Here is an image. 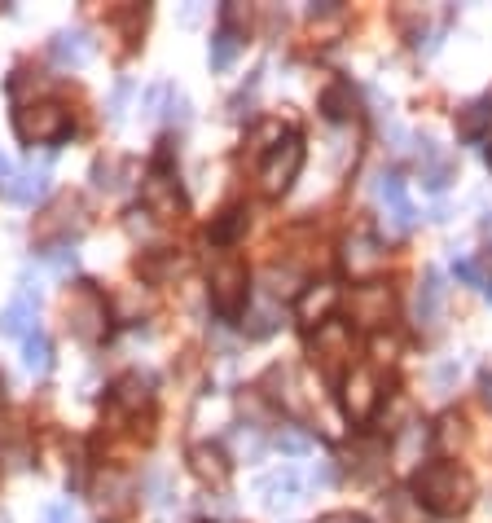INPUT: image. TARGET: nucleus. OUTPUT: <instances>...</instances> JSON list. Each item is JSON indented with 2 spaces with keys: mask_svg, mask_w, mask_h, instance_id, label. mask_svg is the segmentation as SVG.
<instances>
[{
  "mask_svg": "<svg viewBox=\"0 0 492 523\" xmlns=\"http://www.w3.org/2000/svg\"><path fill=\"white\" fill-rule=\"evenodd\" d=\"M413 493L431 515H462L475 497V480L471 471H462L453 462H427L413 475Z\"/></svg>",
  "mask_w": 492,
  "mask_h": 523,
  "instance_id": "obj_1",
  "label": "nucleus"
},
{
  "mask_svg": "<svg viewBox=\"0 0 492 523\" xmlns=\"http://www.w3.org/2000/svg\"><path fill=\"white\" fill-rule=\"evenodd\" d=\"M207 291H211V308L220 317H242L246 313V264L238 255H220L207 273Z\"/></svg>",
  "mask_w": 492,
  "mask_h": 523,
  "instance_id": "obj_2",
  "label": "nucleus"
},
{
  "mask_svg": "<svg viewBox=\"0 0 492 523\" xmlns=\"http://www.w3.org/2000/svg\"><path fill=\"white\" fill-rule=\"evenodd\" d=\"M299 168H304V137H299V132H286V137L264 154V163H260V189H264L268 198L286 194V189L295 185Z\"/></svg>",
  "mask_w": 492,
  "mask_h": 523,
  "instance_id": "obj_3",
  "label": "nucleus"
},
{
  "mask_svg": "<svg viewBox=\"0 0 492 523\" xmlns=\"http://www.w3.org/2000/svg\"><path fill=\"white\" fill-rule=\"evenodd\" d=\"M14 132L27 146H53L71 132V115L58 102H36V106H22L14 115Z\"/></svg>",
  "mask_w": 492,
  "mask_h": 523,
  "instance_id": "obj_4",
  "label": "nucleus"
},
{
  "mask_svg": "<svg viewBox=\"0 0 492 523\" xmlns=\"http://www.w3.org/2000/svg\"><path fill=\"white\" fill-rule=\"evenodd\" d=\"M106 299L97 286H75L71 295H66V326H71L75 339L84 343H97L106 335Z\"/></svg>",
  "mask_w": 492,
  "mask_h": 523,
  "instance_id": "obj_5",
  "label": "nucleus"
},
{
  "mask_svg": "<svg viewBox=\"0 0 492 523\" xmlns=\"http://www.w3.org/2000/svg\"><path fill=\"white\" fill-rule=\"evenodd\" d=\"M308 352L326 374L352 370V326L348 321H334V317L321 321L317 335H312V343H308Z\"/></svg>",
  "mask_w": 492,
  "mask_h": 523,
  "instance_id": "obj_6",
  "label": "nucleus"
},
{
  "mask_svg": "<svg viewBox=\"0 0 492 523\" xmlns=\"http://www.w3.org/2000/svg\"><path fill=\"white\" fill-rule=\"evenodd\" d=\"M378 400H383L378 374L369 370V365H352V370L343 374V414H348L352 422H369L378 409Z\"/></svg>",
  "mask_w": 492,
  "mask_h": 523,
  "instance_id": "obj_7",
  "label": "nucleus"
},
{
  "mask_svg": "<svg viewBox=\"0 0 492 523\" xmlns=\"http://www.w3.org/2000/svg\"><path fill=\"white\" fill-rule=\"evenodd\" d=\"M391 304H396V295H391L387 282H378V277L374 282H361L348 295V321L365 330H378L383 321H391Z\"/></svg>",
  "mask_w": 492,
  "mask_h": 523,
  "instance_id": "obj_8",
  "label": "nucleus"
},
{
  "mask_svg": "<svg viewBox=\"0 0 492 523\" xmlns=\"http://www.w3.org/2000/svg\"><path fill=\"white\" fill-rule=\"evenodd\" d=\"M383 264H387V251L374 233L369 229L348 233V242H343V269H348L356 282H374V273L383 269Z\"/></svg>",
  "mask_w": 492,
  "mask_h": 523,
  "instance_id": "obj_9",
  "label": "nucleus"
},
{
  "mask_svg": "<svg viewBox=\"0 0 492 523\" xmlns=\"http://www.w3.org/2000/svg\"><path fill=\"white\" fill-rule=\"evenodd\" d=\"M141 207L150 211L154 220H172V216H181L185 198H181V189H176L172 172H167V163H154V172L145 176V185H141Z\"/></svg>",
  "mask_w": 492,
  "mask_h": 523,
  "instance_id": "obj_10",
  "label": "nucleus"
},
{
  "mask_svg": "<svg viewBox=\"0 0 492 523\" xmlns=\"http://www.w3.org/2000/svg\"><path fill=\"white\" fill-rule=\"evenodd\" d=\"M374 189H378V203H383V207H387V216H391V229H396V233H409L413 225H418V207L409 203L405 181H400L396 172H383Z\"/></svg>",
  "mask_w": 492,
  "mask_h": 523,
  "instance_id": "obj_11",
  "label": "nucleus"
},
{
  "mask_svg": "<svg viewBox=\"0 0 492 523\" xmlns=\"http://www.w3.org/2000/svg\"><path fill=\"white\" fill-rule=\"evenodd\" d=\"M189 471L211 488H225L229 475H233V462H229V453L220 449V444L198 440V444H189Z\"/></svg>",
  "mask_w": 492,
  "mask_h": 523,
  "instance_id": "obj_12",
  "label": "nucleus"
},
{
  "mask_svg": "<svg viewBox=\"0 0 492 523\" xmlns=\"http://www.w3.org/2000/svg\"><path fill=\"white\" fill-rule=\"evenodd\" d=\"M260 497L268 510H282V506H295L304 497V480H299L295 466H277L260 480Z\"/></svg>",
  "mask_w": 492,
  "mask_h": 523,
  "instance_id": "obj_13",
  "label": "nucleus"
},
{
  "mask_svg": "<svg viewBox=\"0 0 492 523\" xmlns=\"http://www.w3.org/2000/svg\"><path fill=\"white\" fill-rule=\"evenodd\" d=\"M36 313H40V295L36 291H22L14 304L0 313V335H9V339H27V335H36Z\"/></svg>",
  "mask_w": 492,
  "mask_h": 523,
  "instance_id": "obj_14",
  "label": "nucleus"
},
{
  "mask_svg": "<svg viewBox=\"0 0 492 523\" xmlns=\"http://www.w3.org/2000/svg\"><path fill=\"white\" fill-rule=\"evenodd\" d=\"M440 313H444V277L427 269L418 282V299H413V317H418V326L435 330L440 326Z\"/></svg>",
  "mask_w": 492,
  "mask_h": 523,
  "instance_id": "obj_15",
  "label": "nucleus"
},
{
  "mask_svg": "<svg viewBox=\"0 0 492 523\" xmlns=\"http://www.w3.org/2000/svg\"><path fill=\"white\" fill-rule=\"evenodd\" d=\"M334 308H339V286L317 282V286H308V291L299 295L295 313H299V321H304V326H321V321H330Z\"/></svg>",
  "mask_w": 492,
  "mask_h": 523,
  "instance_id": "obj_16",
  "label": "nucleus"
},
{
  "mask_svg": "<svg viewBox=\"0 0 492 523\" xmlns=\"http://www.w3.org/2000/svg\"><path fill=\"white\" fill-rule=\"evenodd\" d=\"M5 194H9V203H22V207H31L36 198H44L49 194V168H22V172H14L9 176V185H5Z\"/></svg>",
  "mask_w": 492,
  "mask_h": 523,
  "instance_id": "obj_17",
  "label": "nucleus"
},
{
  "mask_svg": "<svg viewBox=\"0 0 492 523\" xmlns=\"http://www.w3.org/2000/svg\"><path fill=\"white\" fill-rule=\"evenodd\" d=\"M49 53L58 58L62 66H84L88 58H93V36H88L84 27H71V31H58L49 44Z\"/></svg>",
  "mask_w": 492,
  "mask_h": 523,
  "instance_id": "obj_18",
  "label": "nucleus"
},
{
  "mask_svg": "<svg viewBox=\"0 0 492 523\" xmlns=\"http://www.w3.org/2000/svg\"><path fill=\"white\" fill-rule=\"evenodd\" d=\"M488 124H492V97H479V102L457 110V137L484 141L488 137Z\"/></svg>",
  "mask_w": 492,
  "mask_h": 523,
  "instance_id": "obj_19",
  "label": "nucleus"
},
{
  "mask_svg": "<svg viewBox=\"0 0 492 523\" xmlns=\"http://www.w3.org/2000/svg\"><path fill=\"white\" fill-rule=\"evenodd\" d=\"M418 163H422V185H427V189H444L453 181V159L435 150V141H422Z\"/></svg>",
  "mask_w": 492,
  "mask_h": 523,
  "instance_id": "obj_20",
  "label": "nucleus"
},
{
  "mask_svg": "<svg viewBox=\"0 0 492 523\" xmlns=\"http://www.w3.org/2000/svg\"><path fill=\"white\" fill-rule=\"evenodd\" d=\"M282 326V313H277V304L273 299H260V304H246V313H242V330L251 339H268L273 330Z\"/></svg>",
  "mask_w": 492,
  "mask_h": 523,
  "instance_id": "obj_21",
  "label": "nucleus"
},
{
  "mask_svg": "<svg viewBox=\"0 0 492 523\" xmlns=\"http://www.w3.org/2000/svg\"><path fill=\"white\" fill-rule=\"evenodd\" d=\"M110 400H115L119 409H128V414H137V409L150 405V378L141 374H123L115 383V392H110Z\"/></svg>",
  "mask_w": 492,
  "mask_h": 523,
  "instance_id": "obj_22",
  "label": "nucleus"
},
{
  "mask_svg": "<svg viewBox=\"0 0 492 523\" xmlns=\"http://www.w3.org/2000/svg\"><path fill=\"white\" fill-rule=\"evenodd\" d=\"M352 110H356V93H352V84L348 80H339V84H330L326 93H321V115L326 119H352Z\"/></svg>",
  "mask_w": 492,
  "mask_h": 523,
  "instance_id": "obj_23",
  "label": "nucleus"
},
{
  "mask_svg": "<svg viewBox=\"0 0 492 523\" xmlns=\"http://www.w3.org/2000/svg\"><path fill=\"white\" fill-rule=\"evenodd\" d=\"M22 365H27L31 374H49L53 348H49V335H44V330H36V335L22 339Z\"/></svg>",
  "mask_w": 492,
  "mask_h": 523,
  "instance_id": "obj_24",
  "label": "nucleus"
},
{
  "mask_svg": "<svg viewBox=\"0 0 492 523\" xmlns=\"http://www.w3.org/2000/svg\"><path fill=\"white\" fill-rule=\"evenodd\" d=\"M238 49H242V36H238V31L220 27L216 36H211V71H229L233 58H238Z\"/></svg>",
  "mask_w": 492,
  "mask_h": 523,
  "instance_id": "obj_25",
  "label": "nucleus"
},
{
  "mask_svg": "<svg viewBox=\"0 0 492 523\" xmlns=\"http://www.w3.org/2000/svg\"><path fill=\"white\" fill-rule=\"evenodd\" d=\"M242 229H246V211H242V207H229V211H220V216L211 220L207 238L216 242V247H225V242H233Z\"/></svg>",
  "mask_w": 492,
  "mask_h": 523,
  "instance_id": "obj_26",
  "label": "nucleus"
},
{
  "mask_svg": "<svg viewBox=\"0 0 492 523\" xmlns=\"http://www.w3.org/2000/svg\"><path fill=\"white\" fill-rule=\"evenodd\" d=\"M427 440H431V431L422 427V422H409V427L400 431V440H396L400 462H413V453H418V449H427Z\"/></svg>",
  "mask_w": 492,
  "mask_h": 523,
  "instance_id": "obj_27",
  "label": "nucleus"
},
{
  "mask_svg": "<svg viewBox=\"0 0 492 523\" xmlns=\"http://www.w3.org/2000/svg\"><path fill=\"white\" fill-rule=\"evenodd\" d=\"M66 216L80 220V203H75V198H62V203L40 220V238H53V229H66Z\"/></svg>",
  "mask_w": 492,
  "mask_h": 523,
  "instance_id": "obj_28",
  "label": "nucleus"
},
{
  "mask_svg": "<svg viewBox=\"0 0 492 523\" xmlns=\"http://www.w3.org/2000/svg\"><path fill=\"white\" fill-rule=\"evenodd\" d=\"M488 264H492V251L484 255V260H457V277L462 282H471V286H479V291H488Z\"/></svg>",
  "mask_w": 492,
  "mask_h": 523,
  "instance_id": "obj_29",
  "label": "nucleus"
},
{
  "mask_svg": "<svg viewBox=\"0 0 492 523\" xmlns=\"http://www.w3.org/2000/svg\"><path fill=\"white\" fill-rule=\"evenodd\" d=\"M273 444H277L282 453H308V449H312V436H308V431H295V427H282V431L273 436Z\"/></svg>",
  "mask_w": 492,
  "mask_h": 523,
  "instance_id": "obj_30",
  "label": "nucleus"
},
{
  "mask_svg": "<svg viewBox=\"0 0 492 523\" xmlns=\"http://www.w3.org/2000/svg\"><path fill=\"white\" fill-rule=\"evenodd\" d=\"M49 264H53V269H58V273H66V269H71V264H75V247H66V242H62L58 251H49Z\"/></svg>",
  "mask_w": 492,
  "mask_h": 523,
  "instance_id": "obj_31",
  "label": "nucleus"
},
{
  "mask_svg": "<svg viewBox=\"0 0 492 523\" xmlns=\"http://www.w3.org/2000/svg\"><path fill=\"white\" fill-rule=\"evenodd\" d=\"M44 523H71V502H58L44 510Z\"/></svg>",
  "mask_w": 492,
  "mask_h": 523,
  "instance_id": "obj_32",
  "label": "nucleus"
},
{
  "mask_svg": "<svg viewBox=\"0 0 492 523\" xmlns=\"http://www.w3.org/2000/svg\"><path fill=\"white\" fill-rule=\"evenodd\" d=\"M317 523H365V519L352 515V510H330V515H321Z\"/></svg>",
  "mask_w": 492,
  "mask_h": 523,
  "instance_id": "obj_33",
  "label": "nucleus"
},
{
  "mask_svg": "<svg viewBox=\"0 0 492 523\" xmlns=\"http://www.w3.org/2000/svg\"><path fill=\"white\" fill-rule=\"evenodd\" d=\"M396 348H400V343H396V339H383V335H378V339H374V352H378V356H383V361H391V352H396Z\"/></svg>",
  "mask_w": 492,
  "mask_h": 523,
  "instance_id": "obj_34",
  "label": "nucleus"
},
{
  "mask_svg": "<svg viewBox=\"0 0 492 523\" xmlns=\"http://www.w3.org/2000/svg\"><path fill=\"white\" fill-rule=\"evenodd\" d=\"M484 400H488V405H492V370L484 374Z\"/></svg>",
  "mask_w": 492,
  "mask_h": 523,
  "instance_id": "obj_35",
  "label": "nucleus"
},
{
  "mask_svg": "<svg viewBox=\"0 0 492 523\" xmlns=\"http://www.w3.org/2000/svg\"><path fill=\"white\" fill-rule=\"evenodd\" d=\"M5 176H14V168H9V159L0 154V181H5Z\"/></svg>",
  "mask_w": 492,
  "mask_h": 523,
  "instance_id": "obj_36",
  "label": "nucleus"
},
{
  "mask_svg": "<svg viewBox=\"0 0 492 523\" xmlns=\"http://www.w3.org/2000/svg\"><path fill=\"white\" fill-rule=\"evenodd\" d=\"M484 233H488V238H492V216H488V220H484Z\"/></svg>",
  "mask_w": 492,
  "mask_h": 523,
  "instance_id": "obj_37",
  "label": "nucleus"
},
{
  "mask_svg": "<svg viewBox=\"0 0 492 523\" xmlns=\"http://www.w3.org/2000/svg\"><path fill=\"white\" fill-rule=\"evenodd\" d=\"M484 295H488V299H492V282H488V291H484Z\"/></svg>",
  "mask_w": 492,
  "mask_h": 523,
  "instance_id": "obj_38",
  "label": "nucleus"
},
{
  "mask_svg": "<svg viewBox=\"0 0 492 523\" xmlns=\"http://www.w3.org/2000/svg\"><path fill=\"white\" fill-rule=\"evenodd\" d=\"M488 168H492V150H488Z\"/></svg>",
  "mask_w": 492,
  "mask_h": 523,
  "instance_id": "obj_39",
  "label": "nucleus"
}]
</instances>
